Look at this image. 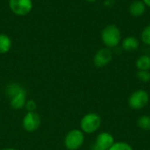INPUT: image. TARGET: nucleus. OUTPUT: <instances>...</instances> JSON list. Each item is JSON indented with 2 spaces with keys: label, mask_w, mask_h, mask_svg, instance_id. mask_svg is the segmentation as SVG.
Instances as JSON below:
<instances>
[{
  "label": "nucleus",
  "mask_w": 150,
  "mask_h": 150,
  "mask_svg": "<svg viewBox=\"0 0 150 150\" xmlns=\"http://www.w3.org/2000/svg\"><path fill=\"white\" fill-rule=\"evenodd\" d=\"M6 93L10 98V105L14 110H21L26 102V91L18 83H11L6 87Z\"/></svg>",
  "instance_id": "nucleus-1"
},
{
  "label": "nucleus",
  "mask_w": 150,
  "mask_h": 150,
  "mask_svg": "<svg viewBox=\"0 0 150 150\" xmlns=\"http://www.w3.org/2000/svg\"><path fill=\"white\" fill-rule=\"evenodd\" d=\"M140 41L134 36H128L121 41V47L126 52H134L139 48Z\"/></svg>",
  "instance_id": "nucleus-10"
},
{
  "label": "nucleus",
  "mask_w": 150,
  "mask_h": 150,
  "mask_svg": "<svg viewBox=\"0 0 150 150\" xmlns=\"http://www.w3.org/2000/svg\"><path fill=\"white\" fill-rule=\"evenodd\" d=\"M108 150H134L133 147L126 142H115Z\"/></svg>",
  "instance_id": "nucleus-15"
},
{
  "label": "nucleus",
  "mask_w": 150,
  "mask_h": 150,
  "mask_svg": "<svg viewBox=\"0 0 150 150\" xmlns=\"http://www.w3.org/2000/svg\"><path fill=\"white\" fill-rule=\"evenodd\" d=\"M149 56H150V55H149Z\"/></svg>",
  "instance_id": "nucleus-23"
},
{
  "label": "nucleus",
  "mask_w": 150,
  "mask_h": 150,
  "mask_svg": "<svg viewBox=\"0 0 150 150\" xmlns=\"http://www.w3.org/2000/svg\"><path fill=\"white\" fill-rule=\"evenodd\" d=\"M115 142L114 137L111 133L101 132L98 134L94 144L102 150H108Z\"/></svg>",
  "instance_id": "nucleus-9"
},
{
  "label": "nucleus",
  "mask_w": 150,
  "mask_h": 150,
  "mask_svg": "<svg viewBox=\"0 0 150 150\" xmlns=\"http://www.w3.org/2000/svg\"><path fill=\"white\" fill-rule=\"evenodd\" d=\"M1 150H18V149H13V148H5V149H1Z\"/></svg>",
  "instance_id": "nucleus-21"
},
{
  "label": "nucleus",
  "mask_w": 150,
  "mask_h": 150,
  "mask_svg": "<svg viewBox=\"0 0 150 150\" xmlns=\"http://www.w3.org/2000/svg\"><path fill=\"white\" fill-rule=\"evenodd\" d=\"M102 125V119L96 112H89L85 114L80 121V129L88 134H91L98 131Z\"/></svg>",
  "instance_id": "nucleus-3"
},
{
  "label": "nucleus",
  "mask_w": 150,
  "mask_h": 150,
  "mask_svg": "<svg viewBox=\"0 0 150 150\" xmlns=\"http://www.w3.org/2000/svg\"><path fill=\"white\" fill-rule=\"evenodd\" d=\"M91 150H102L101 149H99L98 147H97L95 144H93L92 145V147H91Z\"/></svg>",
  "instance_id": "nucleus-20"
},
{
  "label": "nucleus",
  "mask_w": 150,
  "mask_h": 150,
  "mask_svg": "<svg viewBox=\"0 0 150 150\" xmlns=\"http://www.w3.org/2000/svg\"><path fill=\"white\" fill-rule=\"evenodd\" d=\"M135 66L138 70H150V56L141 55L135 62Z\"/></svg>",
  "instance_id": "nucleus-13"
},
{
  "label": "nucleus",
  "mask_w": 150,
  "mask_h": 150,
  "mask_svg": "<svg viewBox=\"0 0 150 150\" xmlns=\"http://www.w3.org/2000/svg\"><path fill=\"white\" fill-rule=\"evenodd\" d=\"M113 54L110 48L105 47L99 49L93 57V63L98 68H103L107 66L112 60Z\"/></svg>",
  "instance_id": "nucleus-8"
},
{
  "label": "nucleus",
  "mask_w": 150,
  "mask_h": 150,
  "mask_svg": "<svg viewBox=\"0 0 150 150\" xmlns=\"http://www.w3.org/2000/svg\"><path fill=\"white\" fill-rule=\"evenodd\" d=\"M137 78L142 83H149L150 81L149 70H138L136 73Z\"/></svg>",
  "instance_id": "nucleus-17"
},
{
  "label": "nucleus",
  "mask_w": 150,
  "mask_h": 150,
  "mask_svg": "<svg viewBox=\"0 0 150 150\" xmlns=\"http://www.w3.org/2000/svg\"><path fill=\"white\" fill-rule=\"evenodd\" d=\"M141 40L145 45L150 46V25H147L142 30L141 34Z\"/></svg>",
  "instance_id": "nucleus-16"
},
{
  "label": "nucleus",
  "mask_w": 150,
  "mask_h": 150,
  "mask_svg": "<svg viewBox=\"0 0 150 150\" xmlns=\"http://www.w3.org/2000/svg\"><path fill=\"white\" fill-rule=\"evenodd\" d=\"M147 6L142 2V0H135L129 6V13L133 17H141L146 11Z\"/></svg>",
  "instance_id": "nucleus-11"
},
{
  "label": "nucleus",
  "mask_w": 150,
  "mask_h": 150,
  "mask_svg": "<svg viewBox=\"0 0 150 150\" xmlns=\"http://www.w3.org/2000/svg\"><path fill=\"white\" fill-rule=\"evenodd\" d=\"M85 1L90 2V3H93V2H96V1H98V0H85Z\"/></svg>",
  "instance_id": "nucleus-22"
},
{
  "label": "nucleus",
  "mask_w": 150,
  "mask_h": 150,
  "mask_svg": "<svg viewBox=\"0 0 150 150\" xmlns=\"http://www.w3.org/2000/svg\"><path fill=\"white\" fill-rule=\"evenodd\" d=\"M137 126L143 131H150V116L142 115L137 120Z\"/></svg>",
  "instance_id": "nucleus-14"
},
{
  "label": "nucleus",
  "mask_w": 150,
  "mask_h": 150,
  "mask_svg": "<svg viewBox=\"0 0 150 150\" xmlns=\"http://www.w3.org/2000/svg\"><path fill=\"white\" fill-rule=\"evenodd\" d=\"M25 108L26 109L27 112H36L37 105H36V103H35L34 100H33V99H28V100H26V102H25Z\"/></svg>",
  "instance_id": "nucleus-18"
},
{
  "label": "nucleus",
  "mask_w": 150,
  "mask_h": 150,
  "mask_svg": "<svg viewBox=\"0 0 150 150\" xmlns=\"http://www.w3.org/2000/svg\"><path fill=\"white\" fill-rule=\"evenodd\" d=\"M101 39L107 48H113L121 42V33L115 25H107L101 32Z\"/></svg>",
  "instance_id": "nucleus-2"
},
{
  "label": "nucleus",
  "mask_w": 150,
  "mask_h": 150,
  "mask_svg": "<svg viewBox=\"0 0 150 150\" xmlns=\"http://www.w3.org/2000/svg\"><path fill=\"white\" fill-rule=\"evenodd\" d=\"M149 102V94L145 90L134 91L128 98L127 104L133 110L139 111L148 105Z\"/></svg>",
  "instance_id": "nucleus-5"
},
{
  "label": "nucleus",
  "mask_w": 150,
  "mask_h": 150,
  "mask_svg": "<svg viewBox=\"0 0 150 150\" xmlns=\"http://www.w3.org/2000/svg\"><path fill=\"white\" fill-rule=\"evenodd\" d=\"M12 46L11 38L5 33H0V54L8 53Z\"/></svg>",
  "instance_id": "nucleus-12"
},
{
  "label": "nucleus",
  "mask_w": 150,
  "mask_h": 150,
  "mask_svg": "<svg viewBox=\"0 0 150 150\" xmlns=\"http://www.w3.org/2000/svg\"><path fill=\"white\" fill-rule=\"evenodd\" d=\"M142 2L145 4V5L147 7H149L150 8V0H142Z\"/></svg>",
  "instance_id": "nucleus-19"
},
{
  "label": "nucleus",
  "mask_w": 150,
  "mask_h": 150,
  "mask_svg": "<svg viewBox=\"0 0 150 150\" xmlns=\"http://www.w3.org/2000/svg\"><path fill=\"white\" fill-rule=\"evenodd\" d=\"M33 0H9V7L12 13L23 17L29 14L33 10Z\"/></svg>",
  "instance_id": "nucleus-6"
},
{
  "label": "nucleus",
  "mask_w": 150,
  "mask_h": 150,
  "mask_svg": "<svg viewBox=\"0 0 150 150\" xmlns=\"http://www.w3.org/2000/svg\"><path fill=\"white\" fill-rule=\"evenodd\" d=\"M41 124V118L36 112H27L22 120V126L25 131L28 133L35 132Z\"/></svg>",
  "instance_id": "nucleus-7"
},
{
  "label": "nucleus",
  "mask_w": 150,
  "mask_h": 150,
  "mask_svg": "<svg viewBox=\"0 0 150 150\" xmlns=\"http://www.w3.org/2000/svg\"><path fill=\"white\" fill-rule=\"evenodd\" d=\"M84 133L81 129L70 130L64 138V146L68 150H78L84 143Z\"/></svg>",
  "instance_id": "nucleus-4"
}]
</instances>
